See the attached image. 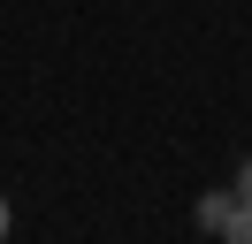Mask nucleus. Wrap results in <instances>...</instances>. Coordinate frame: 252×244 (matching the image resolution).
Segmentation results:
<instances>
[{"label": "nucleus", "mask_w": 252, "mask_h": 244, "mask_svg": "<svg viewBox=\"0 0 252 244\" xmlns=\"http://www.w3.org/2000/svg\"><path fill=\"white\" fill-rule=\"evenodd\" d=\"M229 214H237V183H229V191H199V229H214V237H221Z\"/></svg>", "instance_id": "nucleus-1"}, {"label": "nucleus", "mask_w": 252, "mask_h": 244, "mask_svg": "<svg viewBox=\"0 0 252 244\" xmlns=\"http://www.w3.org/2000/svg\"><path fill=\"white\" fill-rule=\"evenodd\" d=\"M221 244H252V206L237 198V214H229V229H221Z\"/></svg>", "instance_id": "nucleus-2"}, {"label": "nucleus", "mask_w": 252, "mask_h": 244, "mask_svg": "<svg viewBox=\"0 0 252 244\" xmlns=\"http://www.w3.org/2000/svg\"><path fill=\"white\" fill-rule=\"evenodd\" d=\"M237 198H245V206H252V160L237 168Z\"/></svg>", "instance_id": "nucleus-3"}, {"label": "nucleus", "mask_w": 252, "mask_h": 244, "mask_svg": "<svg viewBox=\"0 0 252 244\" xmlns=\"http://www.w3.org/2000/svg\"><path fill=\"white\" fill-rule=\"evenodd\" d=\"M8 221H16V206H8V191H0V244H8Z\"/></svg>", "instance_id": "nucleus-4"}]
</instances>
